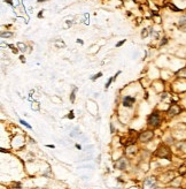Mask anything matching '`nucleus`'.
Masks as SVG:
<instances>
[{"instance_id": "1", "label": "nucleus", "mask_w": 186, "mask_h": 189, "mask_svg": "<svg viewBox=\"0 0 186 189\" xmlns=\"http://www.w3.org/2000/svg\"><path fill=\"white\" fill-rule=\"evenodd\" d=\"M156 156L161 157V158H167V159H170L171 158V152L169 150L168 147L166 145H160L159 149L156 150Z\"/></svg>"}, {"instance_id": "2", "label": "nucleus", "mask_w": 186, "mask_h": 189, "mask_svg": "<svg viewBox=\"0 0 186 189\" xmlns=\"http://www.w3.org/2000/svg\"><path fill=\"white\" fill-rule=\"evenodd\" d=\"M160 117H159V114L155 112V113H153V114H150L149 117H148V125H150V126H153V127H158L159 125H160Z\"/></svg>"}, {"instance_id": "3", "label": "nucleus", "mask_w": 186, "mask_h": 189, "mask_svg": "<svg viewBox=\"0 0 186 189\" xmlns=\"http://www.w3.org/2000/svg\"><path fill=\"white\" fill-rule=\"evenodd\" d=\"M153 136H154V133H153V131L146 130V131H144V133H141V134L139 135V141L146 143V142H149V141L153 139Z\"/></svg>"}, {"instance_id": "4", "label": "nucleus", "mask_w": 186, "mask_h": 189, "mask_svg": "<svg viewBox=\"0 0 186 189\" xmlns=\"http://www.w3.org/2000/svg\"><path fill=\"white\" fill-rule=\"evenodd\" d=\"M144 184H145V189H156L158 188L156 187V180H155V178H153V176L146 179Z\"/></svg>"}, {"instance_id": "5", "label": "nucleus", "mask_w": 186, "mask_h": 189, "mask_svg": "<svg viewBox=\"0 0 186 189\" xmlns=\"http://www.w3.org/2000/svg\"><path fill=\"white\" fill-rule=\"evenodd\" d=\"M127 166H128V161L125 160V158H121L115 163V167L118 170H124L127 168Z\"/></svg>"}, {"instance_id": "6", "label": "nucleus", "mask_w": 186, "mask_h": 189, "mask_svg": "<svg viewBox=\"0 0 186 189\" xmlns=\"http://www.w3.org/2000/svg\"><path fill=\"white\" fill-rule=\"evenodd\" d=\"M168 113H169L170 115H177V114H179V113H180V107H179L178 105L173 104V105H171V106L169 107Z\"/></svg>"}, {"instance_id": "7", "label": "nucleus", "mask_w": 186, "mask_h": 189, "mask_svg": "<svg viewBox=\"0 0 186 189\" xmlns=\"http://www.w3.org/2000/svg\"><path fill=\"white\" fill-rule=\"evenodd\" d=\"M135 101H136V99L133 97L127 96V97H124V99H123V105L127 106V107H131L132 104H135Z\"/></svg>"}, {"instance_id": "8", "label": "nucleus", "mask_w": 186, "mask_h": 189, "mask_svg": "<svg viewBox=\"0 0 186 189\" xmlns=\"http://www.w3.org/2000/svg\"><path fill=\"white\" fill-rule=\"evenodd\" d=\"M177 76H179V77H186V68L180 69V70L177 73Z\"/></svg>"}, {"instance_id": "9", "label": "nucleus", "mask_w": 186, "mask_h": 189, "mask_svg": "<svg viewBox=\"0 0 186 189\" xmlns=\"http://www.w3.org/2000/svg\"><path fill=\"white\" fill-rule=\"evenodd\" d=\"M147 36H148V30H147V29H144V30L141 31V37H142V38H146Z\"/></svg>"}, {"instance_id": "10", "label": "nucleus", "mask_w": 186, "mask_h": 189, "mask_svg": "<svg viewBox=\"0 0 186 189\" xmlns=\"http://www.w3.org/2000/svg\"><path fill=\"white\" fill-rule=\"evenodd\" d=\"M113 81H114V77H111V78H109V81H108V82L106 83V86H105V89L107 90L108 88H109V86H110V83L113 82Z\"/></svg>"}, {"instance_id": "11", "label": "nucleus", "mask_w": 186, "mask_h": 189, "mask_svg": "<svg viewBox=\"0 0 186 189\" xmlns=\"http://www.w3.org/2000/svg\"><path fill=\"white\" fill-rule=\"evenodd\" d=\"M12 36H13L12 32H3V34H1V37H3V38H5V37H12Z\"/></svg>"}, {"instance_id": "12", "label": "nucleus", "mask_w": 186, "mask_h": 189, "mask_svg": "<svg viewBox=\"0 0 186 189\" xmlns=\"http://www.w3.org/2000/svg\"><path fill=\"white\" fill-rule=\"evenodd\" d=\"M76 90H77V89H76V88H74V91H73V92H71V95H70V100H71V101H74V100H75V92H76Z\"/></svg>"}, {"instance_id": "13", "label": "nucleus", "mask_w": 186, "mask_h": 189, "mask_svg": "<svg viewBox=\"0 0 186 189\" xmlns=\"http://www.w3.org/2000/svg\"><path fill=\"white\" fill-rule=\"evenodd\" d=\"M101 76H102V73H98V74H96L94 76L92 77V80L94 81V80H97V78H99V77H101Z\"/></svg>"}, {"instance_id": "14", "label": "nucleus", "mask_w": 186, "mask_h": 189, "mask_svg": "<svg viewBox=\"0 0 186 189\" xmlns=\"http://www.w3.org/2000/svg\"><path fill=\"white\" fill-rule=\"evenodd\" d=\"M20 122H21L22 125H24L25 127H28V128H31V126H30V125H28V123H26V122H25L24 120H20Z\"/></svg>"}, {"instance_id": "15", "label": "nucleus", "mask_w": 186, "mask_h": 189, "mask_svg": "<svg viewBox=\"0 0 186 189\" xmlns=\"http://www.w3.org/2000/svg\"><path fill=\"white\" fill-rule=\"evenodd\" d=\"M169 7H170V8H171V9H173V11H175V12H179V9H178V8H177V7H175V6H173V5H169Z\"/></svg>"}, {"instance_id": "16", "label": "nucleus", "mask_w": 186, "mask_h": 189, "mask_svg": "<svg viewBox=\"0 0 186 189\" xmlns=\"http://www.w3.org/2000/svg\"><path fill=\"white\" fill-rule=\"evenodd\" d=\"M124 43H125V39L122 40V42H119V43H117V45H116V46H121V45H123Z\"/></svg>"}, {"instance_id": "17", "label": "nucleus", "mask_w": 186, "mask_h": 189, "mask_svg": "<svg viewBox=\"0 0 186 189\" xmlns=\"http://www.w3.org/2000/svg\"><path fill=\"white\" fill-rule=\"evenodd\" d=\"M166 43H167V38H163V40L161 42V45H164Z\"/></svg>"}, {"instance_id": "18", "label": "nucleus", "mask_w": 186, "mask_h": 189, "mask_svg": "<svg viewBox=\"0 0 186 189\" xmlns=\"http://www.w3.org/2000/svg\"><path fill=\"white\" fill-rule=\"evenodd\" d=\"M73 113H74V112H73V111H71V112H70V114H69V115H68V118H70V119H73V118H74V114H73Z\"/></svg>"}, {"instance_id": "19", "label": "nucleus", "mask_w": 186, "mask_h": 189, "mask_svg": "<svg viewBox=\"0 0 186 189\" xmlns=\"http://www.w3.org/2000/svg\"><path fill=\"white\" fill-rule=\"evenodd\" d=\"M5 1H6V3H8L9 5H12V0H5Z\"/></svg>"}, {"instance_id": "20", "label": "nucleus", "mask_w": 186, "mask_h": 189, "mask_svg": "<svg viewBox=\"0 0 186 189\" xmlns=\"http://www.w3.org/2000/svg\"><path fill=\"white\" fill-rule=\"evenodd\" d=\"M34 189H44V188H38V187H37V188H34Z\"/></svg>"}]
</instances>
